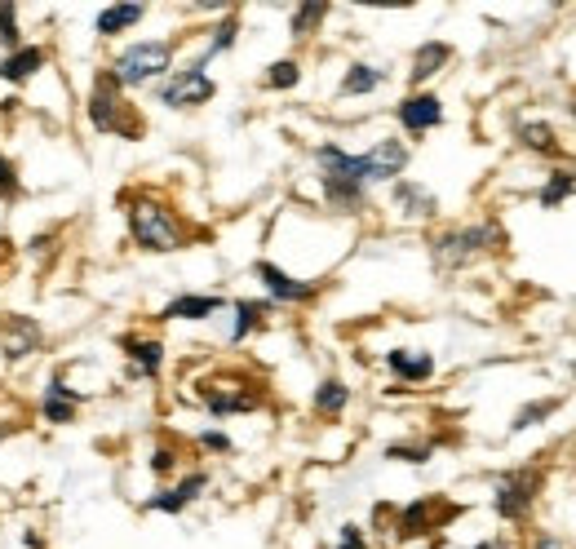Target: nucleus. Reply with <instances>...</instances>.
<instances>
[{
    "instance_id": "obj_38",
    "label": "nucleus",
    "mask_w": 576,
    "mask_h": 549,
    "mask_svg": "<svg viewBox=\"0 0 576 549\" xmlns=\"http://www.w3.org/2000/svg\"><path fill=\"white\" fill-rule=\"evenodd\" d=\"M532 549H563V541H554V536H537V545Z\"/></svg>"
},
{
    "instance_id": "obj_11",
    "label": "nucleus",
    "mask_w": 576,
    "mask_h": 549,
    "mask_svg": "<svg viewBox=\"0 0 576 549\" xmlns=\"http://www.w3.org/2000/svg\"><path fill=\"white\" fill-rule=\"evenodd\" d=\"M80 403H85V395H76L67 381H49L45 399H40V417L54 421V426H71V421H76V408H80Z\"/></svg>"
},
{
    "instance_id": "obj_2",
    "label": "nucleus",
    "mask_w": 576,
    "mask_h": 549,
    "mask_svg": "<svg viewBox=\"0 0 576 549\" xmlns=\"http://www.w3.org/2000/svg\"><path fill=\"white\" fill-rule=\"evenodd\" d=\"M173 62V49L164 40H142V45H129L125 54H116L111 62V76H116L120 89H138L147 80H160Z\"/></svg>"
},
{
    "instance_id": "obj_40",
    "label": "nucleus",
    "mask_w": 576,
    "mask_h": 549,
    "mask_svg": "<svg viewBox=\"0 0 576 549\" xmlns=\"http://www.w3.org/2000/svg\"><path fill=\"white\" fill-rule=\"evenodd\" d=\"M337 549H364V545H337Z\"/></svg>"
},
{
    "instance_id": "obj_28",
    "label": "nucleus",
    "mask_w": 576,
    "mask_h": 549,
    "mask_svg": "<svg viewBox=\"0 0 576 549\" xmlns=\"http://www.w3.org/2000/svg\"><path fill=\"white\" fill-rule=\"evenodd\" d=\"M559 408V399H537V403H528V408H519L514 412V421H510V430L519 434V430H528V426H537V421H545L550 412Z\"/></svg>"
},
{
    "instance_id": "obj_15",
    "label": "nucleus",
    "mask_w": 576,
    "mask_h": 549,
    "mask_svg": "<svg viewBox=\"0 0 576 549\" xmlns=\"http://www.w3.org/2000/svg\"><path fill=\"white\" fill-rule=\"evenodd\" d=\"M222 306L226 302L213 293H187V297H173V302L160 310V319H209V315H218Z\"/></svg>"
},
{
    "instance_id": "obj_36",
    "label": "nucleus",
    "mask_w": 576,
    "mask_h": 549,
    "mask_svg": "<svg viewBox=\"0 0 576 549\" xmlns=\"http://www.w3.org/2000/svg\"><path fill=\"white\" fill-rule=\"evenodd\" d=\"M169 470H173V452L169 448H156V452H151V474H160V479H164Z\"/></svg>"
},
{
    "instance_id": "obj_29",
    "label": "nucleus",
    "mask_w": 576,
    "mask_h": 549,
    "mask_svg": "<svg viewBox=\"0 0 576 549\" xmlns=\"http://www.w3.org/2000/svg\"><path fill=\"white\" fill-rule=\"evenodd\" d=\"M328 18V5H297L293 9V36L302 40V36H311L315 27H320Z\"/></svg>"
},
{
    "instance_id": "obj_12",
    "label": "nucleus",
    "mask_w": 576,
    "mask_h": 549,
    "mask_svg": "<svg viewBox=\"0 0 576 549\" xmlns=\"http://www.w3.org/2000/svg\"><path fill=\"white\" fill-rule=\"evenodd\" d=\"M45 62H49V54L40 45H18L14 54L0 62V80H5V85H27V80H32Z\"/></svg>"
},
{
    "instance_id": "obj_22",
    "label": "nucleus",
    "mask_w": 576,
    "mask_h": 549,
    "mask_svg": "<svg viewBox=\"0 0 576 549\" xmlns=\"http://www.w3.org/2000/svg\"><path fill=\"white\" fill-rule=\"evenodd\" d=\"M386 80V71H377V67H368V62H355L351 71H346V80H342V98H359V93H373L377 85Z\"/></svg>"
},
{
    "instance_id": "obj_7",
    "label": "nucleus",
    "mask_w": 576,
    "mask_h": 549,
    "mask_svg": "<svg viewBox=\"0 0 576 549\" xmlns=\"http://www.w3.org/2000/svg\"><path fill=\"white\" fill-rule=\"evenodd\" d=\"M120 85H116V76H98V85L94 93H89V124H94L98 133H120L125 129V120H120Z\"/></svg>"
},
{
    "instance_id": "obj_9",
    "label": "nucleus",
    "mask_w": 576,
    "mask_h": 549,
    "mask_svg": "<svg viewBox=\"0 0 576 549\" xmlns=\"http://www.w3.org/2000/svg\"><path fill=\"white\" fill-rule=\"evenodd\" d=\"M253 275L262 279V288L275 297V302H311V297H315V284H306V279H293L288 271H280L275 262H257Z\"/></svg>"
},
{
    "instance_id": "obj_19",
    "label": "nucleus",
    "mask_w": 576,
    "mask_h": 549,
    "mask_svg": "<svg viewBox=\"0 0 576 549\" xmlns=\"http://www.w3.org/2000/svg\"><path fill=\"white\" fill-rule=\"evenodd\" d=\"M448 58H452V49L444 45V40H426V45L417 49V58H413V85H421V80H430V76H439Z\"/></svg>"
},
{
    "instance_id": "obj_26",
    "label": "nucleus",
    "mask_w": 576,
    "mask_h": 549,
    "mask_svg": "<svg viewBox=\"0 0 576 549\" xmlns=\"http://www.w3.org/2000/svg\"><path fill=\"white\" fill-rule=\"evenodd\" d=\"M519 142H523L528 151H541V155H554V151H559V138H554V129H550V124H541V120L519 124Z\"/></svg>"
},
{
    "instance_id": "obj_5",
    "label": "nucleus",
    "mask_w": 576,
    "mask_h": 549,
    "mask_svg": "<svg viewBox=\"0 0 576 549\" xmlns=\"http://www.w3.org/2000/svg\"><path fill=\"white\" fill-rule=\"evenodd\" d=\"M408 169V147L399 138H386V142H377L373 151H364L359 155V178L368 182H399V173Z\"/></svg>"
},
{
    "instance_id": "obj_8",
    "label": "nucleus",
    "mask_w": 576,
    "mask_h": 549,
    "mask_svg": "<svg viewBox=\"0 0 576 549\" xmlns=\"http://www.w3.org/2000/svg\"><path fill=\"white\" fill-rule=\"evenodd\" d=\"M399 124H404L408 133H430L444 124V102L435 98V93H408L404 102H399Z\"/></svg>"
},
{
    "instance_id": "obj_31",
    "label": "nucleus",
    "mask_w": 576,
    "mask_h": 549,
    "mask_svg": "<svg viewBox=\"0 0 576 549\" xmlns=\"http://www.w3.org/2000/svg\"><path fill=\"white\" fill-rule=\"evenodd\" d=\"M0 45L14 54L18 49V9L14 5H0Z\"/></svg>"
},
{
    "instance_id": "obj_13",
    "label": "nucleus",
    "mask_w": 576,
    "mask_h": 549,
    "mask_svg": "<svg viewBox=\"0 0 576 549\" xmlns=\"http://www.w3.org/2000/svg\"><path fill=\"white\" fill-rule=\"evenodd\" d=\"M120 346H125V355L133 359V368H138L142 377H160L164 341H156V337H120Z\"/></svg>"
},
{
    "instance_id": "obj_25",
    "label": "nucleus",
    "mask_w": 576,
    "mask_h": 549,
    "mask_svg": "<svg viewBox=\"0 0 576 549\" xmlns=\"http://www.w3.org/2000/svg\"><path fill=\"white\" fill-rule=\"evenodd\" d=\"M430 514H435V505H430V501H413L404 514H399V527H395V532L404 536V541H413V536H426V532H430Z\"/></svg>"
},
{
    "instance_id": "obj_23",
    "label": "nucleus",
    "mask_w": 576,
    "mask_h": 549,
    "mask_svg": "<svg viewBox=\"0 0 576 549\" xmlns=\"http://www.w3.org/2000/svg\"><path fill=\"white\" fill-rule=\"evenodd\" d=\"M320 186H324V200L333 204V209H342V213L364 209V186H355V182H320Z\"/></svg>"
},
{
    "instance_id": "obj_20",
    "label": "nucleus",
    "mask_w": 576,
    "mask_h": 549,
    "mask_svg": "<svg viewBox=\"0 0 576 549\" xmlns=\"http://www.w3.org/2000/svg\"><path fill=\"white\" fill-rule=\"evenodd\" d=\"M204 403H209L213 417H226V412H249L257 408V395H244V390H218V386H204Z\"/></svg>"
},
{
    "instance_id": "obj_17",
    "label": "nucleus",
    "mask_w": 576,
    "mask_h": 549,
    "mask_svg": "<svg viewBox=\"0 0 576 549\" xmlns=\"http://www.w3.org/2000/svg\"><path fill=\"white\" fill-rule=\"evenodd\" d=\"M395 204H399V209H404V217H430V213L439 209V200L426 191V186L404 182V178L395 182Z\"/></svg>"
},
{
    "instance_id": "obj_4",
    "label": "nucleus",
    "mask_w": 576,
    "mask_h": 549,
    "mask_svg": "<svg viewBox=\"0 0 576 549\" xmlns=\"http://www.w3.org/2000/svg\"><path fill=\"white\" fill-rule=\"evenodd\" d=\"M541 488V474H532V470H510V474H501L497 479V488H492V510L501 514V519H523L528 514V505H532V496H537Z\"/></svg>"
},
{
    "instance_id": "obj_37",
    "label": "nucleus",
    "mask_w": 576,
    "mask_h": 549,
    "mask_svg": "<svg viewBox=\"0 0 576 549\" xmlns=\"http://www.w3.org/2000/svg\"><path fill=\"white\" fill-rule=\"evenodd\" d=\"M342 545H364V532H359L355 523H346L342 527Z\"/></svg>"
},
{
    "instance_id": "obj_39",
    "label": "nucleus",
    "mask_w": 576,
    "mask_h": 549,
    "mask_svg": "<svg viewBox=\"0 0 576 549\" xmlns=\"http://www.w3.org/2000/svg\"><path fill=\"white\" fill-rule=\"evenodd\" d=\"M5 434H9V426H0V443H5Z\"/></svg>"
},
{
    "instance_id": "obj_3",
    "label": "nucleus",
    "mask_w": 576,
    "mask_h": 549,
    "mask_svg": "<svg viewBox=\"0 0 576 549\" xmlns=\"http://www.w3.org/2000/svg\"><path fill=\"white\" fill-rule=\"evenodd\" d=\"M501 244V226L497 222H479V226H461V231H444L435 240V262L452 271V266L475 262L479 253H492Z\"/></svg>"
},
{
    "instance_id": "obj_10",
    "label": "nucleus",
    "mask_w": 576,
    "mask_h": 549,
    "mask_svg": "<svg viewBox=\"0 0 576 549\" xmlns=\"http://www.w3.org/2000/svg\"><path fill=\"white\" fill-rule=\"evenodd\" d=\"M45 346V328L36 324L32 315H14L5 328V337H0V350H5V359H27L32 350Z\"/></svg>"
},
{
    "instance_id": "obj_16",
    "label": "nucleus",
    "mask_w": 576,
    "mask_h": 549,
    "mask_svg": "<svg viewBox=\"0 0 576 549\" xmlns=\"http://www.w3.org/2000/svg\"><path fill=\"white\" fill-rule=\"evenodd\" d=\"M386 368L395 372L399 381H413V386H417V381H430V377H435V359H430V355H408V350H390V355H386Z\"/></svg>"
},
{
    "instance_id": "obj_14",
    "label": "nucleus",
    "mask_w": 576,
    "mask_h": 549,
    "mask_svg": "<svg viewBox=\"0 0 576 549\" xmlns=\"http://www.w3.org/2000/svg\"><path fill=\"white\" fill-rule=\"evenodd\" d=\"M204 483H209V479H204V474H187V479H182L178 488H169V492L151 496V501H147V510H160V514H182V510H187V505L195 501V496L204 492Z\"/></svg>"
},
{
    "instance_id": "obj_35",
    "label": "nucleus",
    "mask_w": 576,
    "mask_h": 549,
    "mask_svg": "<svg viewBox=\"0 0 576 549\" xmlns=\"http://www.w3.org/2000/svg\"><path fill=\"white\" fill-rule=\"evenodd\" d=\"M200 443H204L209 452H231V439H226L222 430H204V434H200Z\"/></svg>"
},
{
    "instance_id": "obj_21",
    "label": "nucleus",
    "mask_w": 576,
    "mask_h": 549,
    "mask_svg": "<svg viewBox=\"0 0 576 549\" xmlns=\"http://www.w3.org/2000/svg\"><path fill=\"white\" fill-rule=\"evenodd\" d=\"M346 403H351V386H342V381L328 377L315 386V412H320V417H342Z\"/></svg>"
},
{
    "instance_id": "obj_32",
    "label": "nucleus",
    "mask_w": 576,
    "mask_h": 549,
    "mask_svg": "<svg viewBox=\"0 0 576 549\" xmlns=\"http://www.w3.org/2000/svg\"><path fill=\"white\" fill-rule=\"evenodd\" d=\"M18 195V169L5 151H0V200H14Z\"/></svg>"
},
{
    "instance_id": "obj_18",
    "label": "nucleus",
    "mask_w": 576,
    "mask_h": 549,
    "mask_svg": "<svg viewBox=\"0 0 576 549\" xmlns=\"http://www.w3.org/2000/svg\"><path fill=\"white\" fill-rule=\"evenodd\" d=\"M142 18H147V9L142 5H107L98 14V36H120V31H129V27H138Z\"/></svg>"
},
{
    "instance_id": "obj_34",
    "label": "nucleus",
    "mask_w": 576,
    "mask_h": 549,
    "mask_svg": "<svg viewBox=\"0 0 576 549\" xmlns=\"http://www.w3.org/2000/svg\"><path fill=\"white\" fill-rule=\"evenodd\" d=\"M390 461H408V465H426L430 461V448H386Z\"/></svg>"
},
{
    "instance_id": "obj_6",
    "label": "nucleus",
    "mask_w": 576,
    "mask_h": 549,
    "mask_svg": "<svg viewBox=\"0 0 576 549\" xmlns=\"http://www.w3.org/2000/svg\"><path fill=\"white\" fill-rule=\"evenodd\" d=\"M213 93H218V85L204 76V67H187V71H178V76H169L160 85V102L182 111V107H200V102H209Z\"/></svg>"
},
{
    "instance_id": "obj_27",
    "label": "nucleus",
    "mask_w": 576,
    "mask_h": 549,
    "mask_svg": "<svg viewBox=\"0 0 576 549\" xmlns=\"http://www.w3.org/2000/svg\"><path fill=\"white\" fill-rule=\"evenodd\" d=\"M576 191V178L572 173H550V182L541 186V209H559L563 200Z\"/></svg>"
},
{
    "instance_id": "obj_1",
    "label": "nucleus",
    "mask_w": 576,
    "mask_h": 549,
    "mask_svg": "<svg viewBox=\"0 0 576 549\" xmlns=\"http://www.w3.org/2000/svg\"><path fill=\"white\" fill-rule=\"evenodd\" d=\"M129 235L133 244H142L147 253H173V248L187 244V231H182L178 213L164 209L160 200H133L129 204Z\"/></svg>"
},
{
    "instance_id": "obj_30",
    "label": "nucleus",
    "mask_w": 576,
    "mask_h": 549,
    "mask_svg": "<svg viewBox=\"0 0 576 549\" xmlns=\"http://www.w3.org/2000/svg\"><path fill=\"white\" fill-rule=\"evenodd\" d=\"M297 80H302V67H297L293 58L271 62V71H266V89H293Z\"/></svg>"
},
{
    "instance_id": "obj_33",
    "label": "nucleus",
    "mask_w": 576,
    "mask_h": 549,
    "mask_svg": "<svg viewBox=\"0 0 576 549\" xmlns=\"http://www.w3.org/2000/svg\"><path fill=\"white\" fill-rule=\"evenodd\" d=\"M235 31H240V27H235V18H226V23L218 27V36H213V45H209V58H213V54H222V49H231V45H235Z\"/></svg>"
},
{
    "instance_id": "obj_24",
    "label": "nucleus",
    "mask_w": 576,
    "mask_h": 549,
    "mask_svg": "<svg viewBox=\"0 0 576 549\" xmlns=\"http://www.w3.org/2000/svg\"><path fill=\"white\" fill-rule=\"evenodd\" d=\"M271 315V302H235V324H231V341H244L262 319Z\"/></svg>"
}]
</instances>
